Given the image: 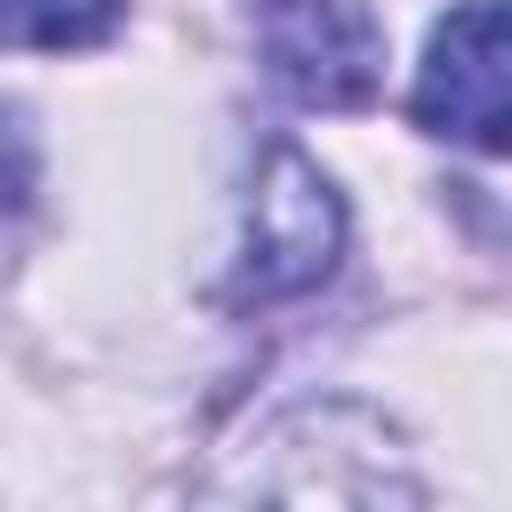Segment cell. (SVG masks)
<instances>
[{
	"mask_svg": "<svg viewBox=\"0 0 512 512\" xmlns=\"http://www.w3.org/2000/svg\"><path fill=\"white\" fill-rule=\"evenodd\" d=\"M336 248H344L336 184L296 144H272L256 200H248V248H240V272H232V304H280V296L320 288L336 272Z\"/></svg>",
	"mask_w": 512,
	"mask_h": 512,
	"instance_id": "obj_1",
	"label": "cell"
},
{
	"mask_svg": "<svg viewBox=\"0 0 512 512\" xmlns=\"http://www.w3.org/2000/svg\"><path fill=\"white\" fill-rule=\"evenodd\" d=\"M256 48L304 112H360L384 88V24L368 0H256Z\"/></svg>",
	"mask_w": 512,
	"mask_h": 512,
	"instance_id": "obj_2",
	"label": "cell"
},
{
	"mask_svg": "<svg viewBox=\"0 0 512 512\" xmlns=\"http://www.w3.org/2000/svg\"><path fill=\"white\" fill-rule=\"evenodd\" d=\"M408 112L424 136L512 152V8L504 0H472L448 24H432Z\"/></svg>",
	"mask_w": 512,
	"mask_h": 512,
	"instance_id": "obj_3",
	"label": "cell"
},
{
	"mask_svg": "<svg viewBox=\"0 0 512 512\" xmlns=\"http://www.w3.org/2000/svg\"><path fill=\"white\" fill-rule=\"evenodd\" d=\"M120 24V0H8V48H88Z\"/></svg>",
	"mask_w": 512,
	"mask_h": 512,
	"instance_id": "obj_4",
	"label": "cell"
}]
</instances>
